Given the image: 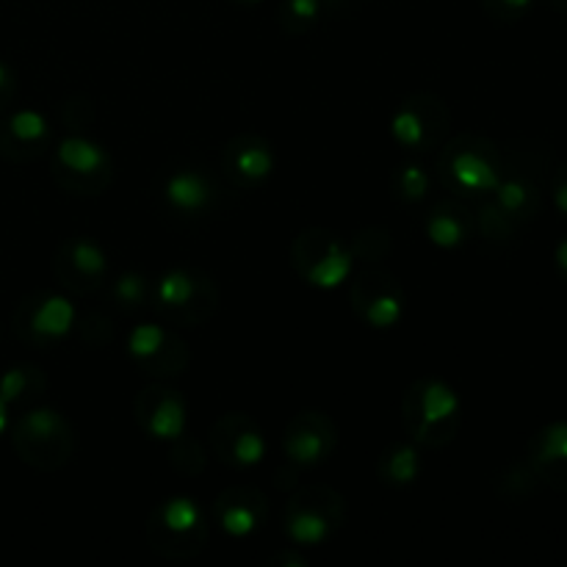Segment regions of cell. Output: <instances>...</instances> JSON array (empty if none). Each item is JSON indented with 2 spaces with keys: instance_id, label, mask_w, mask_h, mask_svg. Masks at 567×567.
I'll list each match as a JSON object with an SVG mask.
<instances>
[{
  "instance_id": "23",
  "label": "cell",
  "mask_w": 567,
  "mask_h": 567,
  "mask_svg": "<svg viewBox=\"0 0 567 567\" xmlns=\"http://www.w3.org/2000/svg\"><path fill=\"white\" fill-rule=\"evenodd\" d=\"M421 471V460L419 452L408 443H393L388 446L385 452L380 454V463H377V474L385 485L402 487V485H413L419 480Z\"/></svg>"
},
{
  "instance_id": "11",
  "label": "cell",
  "mask_w": 567,
  "mask_h": 567,
  "mask_svg": "<svg viewBox=\"0 0 567 567\" xmlns=\"http://www.w3.org/2000/svg\"><path fill=\"white\" fill-rule=\"evenodd\" d=\"M75 324V310L66 299L53 293H31L22 299L14 310V336L31 347H50L53 341L64 338Z\"/></svg>"
},
{
  "instance_id": "28",
  "label": "cell",
  "mask_w": 567,
  "mask_h": 567,
  "mask_svg": "<svg viewBox=\"0 0 567 567\" xmlns=\"http://www.w3.org/2000/svg\"><path fill=\"white\" fill-rule=\"evenodd\" d=\"M169 463L177 474L183 476H199L205 471V452L197 441L192 437L181 435L172 441V452H169Z\"/></svg>"
},
{
  "instance_id": "15",
  "label": "cell",
  "mask_w": 567,
  "mask_h": 567,
  "mask_svg": "<svg viewBox=\"0 0 567 567\" xmlns=\"http://www.w3.org/2000/svg\"><path fill=\"white\" fill-rule=\"evenodd\" d=\"M210 449L230 468H252L266 454L264 430L252 415L225 413L210 426Z\"/></svg>"
},
{
  "instance_id": "7",
  "label": "cell",
  "mask_w": 567,
  "mask_h": 567,
  "mask_svg": "<svg viewBox=\"0 0 567 567\" xmlns=\"http://www.w3.org/2000/svg\"><path fill=\"white\" fill-rule=\"evenodd\" d=\"M352 249L332 230L308 227L291 247V264L305 282L316 288H338L352 271Z\"/></svg>"
},
{
  "instance_id": "31",
  "label": "cell",
  "mask_w": 567,
  "mask_h": 567,
  "mask_svg": "<svg viewBox=\"0 0 567 567\" xmlns=\"http://www.w3.org/2000/svg\"><path fill=\"white\" fill-rule=\"evenodd\" d=\"M150 293H153V288H150V282L144 280L142 275H136V271L122 275L114 286L116 302L125 305V308H138V305H144V299H147Z\"/></svg>"
},
{
  "instance_id": "39",
  "label": "cell",
  "mask_w": 567,
  "mask_h": 567,
  "mask_svg": "<svg viewBox=\"0 0 567 567\" xmlns=\"http://www.w3.org/2000/svg\"><path fill=\"white\" fill-rule=\"evenodd\" d=\"M230 3H238V6H252V3H260V0H230Z\"/></svg>"
},
{
  "instance_id": "17",
  "label": "cell",
  "mask_w": 567,
  "mask_h": 567,
  "mask_svg": "<svg viewBox=\"0 0 567 567\" xmlns=\"http://www.w3.org/2000/svg\"><path fill=\"white\" fill-rule=\"evenodd\" d=\"M221 172L236 188L252 192L264 186L275 172V153L266 138L244 133V136L230 138L221 150Z\"/></svg>"
},
{
  "instance_id": "21",
  "label": "cell",
  "mask_w": 567,
  "mask_h": 567,
  "mask_svg": "<svg viewBox=\"0 0 567 567\" xmlns=\"http://www.w3.org/2000/svg\"><path fill=\"white\" fill-rule=\"evenodd\" d=\"M471 230H474V216L460 199H441L426 216V236L441 249H454L465 244Z\"/></svg>"
},
{
  "instance_id": "25",
  "label": "cell",
  "mask_w": 567,
  "mask_h": 567,
  "mask_svg": "<svg viewBox=\"0 0 567 567\" xmlns=\"http://www.w3.org/2000/svg\"><path fill=\"white\" fill-rule=\"evenodd\" d=\"M321 14H324V9H321L319 0H282L280 25L291 37H299V33L310 31Z\"/></svg>"
},
{
  "instance_id": "30",
  "label": "cell",
  "mask_w": 567,
  "mask_h": 567,
  "mask_svg": "<svg viewBox=\"0 0 567 567\" xmlns=\"http://www.w3.org/2000/svg\"><path fill=\"white\" fill-rule=\"evenodd\" d=\"M476 221H480L482 236L491 238V241H507V238L515 236V230H518V227H515L513 221H509L507 216H504L502 210H498L496 205H493V199L482 203Z\"/></svg>"
},
{
  "instance_id": "37",
  "label": "cell",
  "mask_w": 567,
  "mask_h": 567,
  "mask_svg": "<svg viewBox=\"0 0 567 567\" xmlns=\"http://www.w3.org/2000/svg\"><path fill=\"white\" fill-rule=\"evenodd\" d=\"M319 3L324 11H343V9H349V3H352V0H319Z\"/></svg>"
},
{
  "instance_id": "32",
  "label": "cell",
  "mask_w": 567,
  "mask_h": 567,
  "mask_svg": "<svg viewBox=\"0 0 567 567\" xmlns=\"http://www.w3.org/2000/svg\"><path fill=\"white\" fill-rule=\"evenodd\" d=\"M532 0H482V9L496 22H515L529 11Z\"/></svg>"
},
{
  "instance_id": "29",
  "label": "cell",
  "mask_w": 567,
  "mask_h": 567,
  "mask_svg": "<svg viewBox=\"0 0 567 567\" xmlns=\"http://www.w3.org/2000/svg\"><path fill=\"white\" fill-rule=\"evenodd\" d=\"M94 120H97L94 103L89 97H81V94L66 100L64 109H61V122H64L66 131L78 133V136H83V133L94 125Z\"/></svg>"
},
{
  "instance_id": "13",
  "label": "cell",
  "mask_w": 567,
  "mask_h": 567,
  "mask_svg": "<svg viewBox=\"0 0 567 567\" xmlns=\"http://www.w3.org/2000/svg\"><path fill=\"white\" fill-rule=\"evenodd\" d=\"M105 271H109V260L100 249L97 241L86 236L66 238L59 247L53 260V275L66 291L75 297H89V293L100 291L105 282Z\"/></svg>"
},
{
  "instance_id": "22",
  "label": "cell",
  "mask_w": 567,
  "mask_h": 567,
  "mask_svg": "<svg viewBox=\"0 0 567 567\" xmlns=\"http://www.w3.org/2000/svg\"><path fill=\"white\" fill-rule=\"evenodd\" d=\"M164 197L181 214H203L214 203V186L194 169H177L166 177Z\"/></svg>"
},
{
  "instance_id": "24",
  "label": "cell",
  "mask_w": 567,
  "mask_h": 567,
  "mask_svg": "<svg viewBox=\"0 0 567 567\" xmlns=\"http://www.w3.org/2000/svg\"><path fill=\"white\" fill-rule=\"evenodd\" d=\"M48 388V377L37 365H14L0 377V399L6 404H28Z\"/></svg>"
},
{
  "instance_id": "20",
  "label": "cell",
  "mask_w": 567,
  "mask_h": 567,
  "mask_svg": "<svg viewBox=\"0 0 567 567\" xmlns=\"http://www.w3.org/2000/svg\"><path fill=\"white\" fill-rule=\"evenodd\" d=\"M529 468L548 487L567 493V421H554L532 437Z\"/></svg>"
},
{
  "instance_id": "9",
  "label": "cell",
  "mask_w": 567,
  "mask_h": 567,
  "mask_svg": "<svg viewBox=\"0 0 567 567\" xmlns=\"http://www.w3.org/2000/svg\"><path fill=\"white\" fill-rule=\"evenodd\" d=\"M53 177L64 192L103 194L111 186V158L100 144L86 136H70L59 144L53 158Z\"/></svg>"
},
{
  "instance_id": "8",
  "label": "cell",
  "mask_w": 567,
  "mask_h": 567,
  "mask_svg": "<svg viewBox=\"0 0 567 567\" xmlns=\"http://www.w3.org/2000/svg\"><path fill=\"white\" fill-rule=\"evenodd\" d=\"M452 114L443 97L430 92H415L396 105L391 120V133L404 150L426 153L441 150L449 138Z\"/></svg>"
},
{
  "instance_id": "27",
  "label": "cell",
  "mask_w": 567,
  "mask_h": 567,
  "mask_svg": "<svg viewBox=\"0 0 567 567\" xmlns=\"http://www.w3.org/2000/svg\"><path fill=\"white\" fill-rule=\"evenodd\" d=\"M432 186V177L426 175L424 166L419 164H404L399 166L396 175H393V188H396V197L404 203H421L426 197Z\"/></svg>"
},
{
  "instance_id": "16",
  "label": "cell",
  "mask_w": 567,
  "mask_h": 567,
  "mask_svg": "<svg viewBox=\"0 0 567 567\" xmlns=\"http://www.w3.org/2000/svg\"><path fill=\"white\" fill-rule=\"evenodd\" d=\"M138 426L158 441H175L186 435V402L169 385H147L133 404Z\"/></svg>"
},
{
  "instance_id": "18",
  "label": "cell",
  "mask_w": 567,
  "mask_h": 567,
  "mask_svg": "<svg viewBox=\"0 0 567 567\" xmlns=\"http://www.w3.org/2000/svg\"><path fill=\"white\" fill-rule=\"evenodd\" d=\"M214 518L227 535L247 537L264 529L266 518H269V502L258 487L233 485L216 496Z\"/></svg>"
},
{
  "instance_id": "36",
  "label": "cell",
  "mask_w": 567,
  "mask_h": 567,
  "mask_svg": "<svg viewBox=\"0 0 567 567\" xmlns=\"http://www.w3.org/2000/svg\"><path fill=\"white\" fill-rule=\"evenodd\" d=\"M554 258H557V269L563 271V277H567V238L557 244V252H554Z\"/></svg>"
},
{
  "instance_id": "26",
  "label": "cell",
  "mask_w": 567,
  "mask_h": 567,
  "mask_svg": "<svg viewBox=\"0 0 567 567\" xmlns=\"http://www.w3.org/2000/svg\"><path fill=\"white\" fill-rule=\"evenodd\" d=\"M393 238L385 227H363L358 236L352 238V255L363 264H380L391 255Z\"/></svg>"
},
{
  "instance_id": "35",
  "label": "cell",
  "mask_w": 567,
  "mask_h": 567,
  "mask_svg": "<svg viewBox=\"0 0 567 567\" xmlns=\"http://www.w3.org/2000/svg\"><path fill=\"white\" fill-rule=\"evenodd\" d=\"M551 192H554V205H557L559 214L567 219V164L559 166L557 175H554Z\"/></svg>"
},
{
  "instance_id": "5",
  "label": "cell",
  "mask_w": 567,
  "mask_h": 567,
  "mask_svg": "<svg viewBox=\"0 0 567 567\" xmlns=\"http://www.w3.org/2000/svg\"><path fill=\"white\" fill-rule=\"evenodd\" d=\"M347 520L343 496L330 485L299 487L286 502L282 526L293 546L313 548L330 540Z\"/></svg>"
},
{
  "instance_id": "10",
  "label": "cell",
  "mask_w": 567,
  "mask_h": 567,
  "mask_svg": "<svg viewBox=\"0 0 567 567\" xmlns=\"http://www.w3.org/2000/svg\"><path fill=\"white\" fill-rule=\"evenodd\" d=\"M349 302H352L354 316L377 330L396 327L404 316V288L396 275L385 269L369 266L363 275H358L349 286Z\"/></svg>"
},
{
  "instance_id": "34",
  "label": "cell",
  "mask_w": 567,
  "mask_h": 567,
  "mask_svg": "<svg viewBox=\"0 0 567 567\" xmlns=\"http://www.w3.org/2000/svg\"><path fill=\"white\" fill-rule=\"evenodd\" d=\"M14 94H17L14 75H11L9 66H6L3 61H0V114H3V111L9 109L11 100H14Z\"/></svg>"
},
{
  "instance_id": "1",
  "label": "cell",
  "mask_w": 567,
  "mask_h": 567,
  "mask_svg": "<svg viewBox=\"0 0 567 567\" xmlns=\"http://www.w3.org/2000/svg\"><path fill=\"white\" fill-rule=\"evenodd\" d=\"M460 396L435 377H421L404 391L402 421L408 435L426 449H443L460 432Z\"/></svg>"
},
{
  "instance_id": "6",
  "label": "cell",
  "mask_w": 567,
  "mask_h": 567,
  "mask_svg": "<svg viewBox=\"0 0 567 567\" xmlns=\"http://www.w3.org/2000/svg\"><path fill=\"white\" fill-rule=\"evenodd\" d=\"M153 297L158 313L172 324H205L219 308V288L199 269L166 271L155 286Z\"/></svg>"
},
{
  "instance_id": "38",
  "label": "cell",
  "mask_w": 567,
  "mask_h": 567,
  "mask_svg": "<svg viewBox=\"0 0 567 567\" xmlns=\"http://www.w3.org/2000/svg\"><path fill=\"white\" fill-rule=\"evenodd\" d=\"M551 3V9H557L559 14H567V0H548Z\"/></svg>"
},
{
  "instance_id": "19",
  "label": "cell",
  "mask_w": 567,
  "mask_h": 567,
  "mask_svg": "<svg viewBox=\"0 0 567 567\" xmlns=\"http://www.w3.org/2000/svg\"><path fill=\"white\" fill-rule=\"evenodd\" d=\"M50 144V125L37 111H17L0 122V158L9 164H31Z\"/></svg>"
},
{
  "instance_id": "33",
  "label": "cell",
  "mask_w": 567,
  "mask_h": 567,
  "mask_svg": "<svg viewBox=\"0 0 567 567\" xmlns=\"http://www.w3.org/2000/svg\"><path fill=\"white\" fill-rule=\"evenodd\" d=\"M81 341H86L89 347H103L105 341H111V321L100 313L86 316L81 321Z\"/></svg>"
},
{
  "instance_id": "3",
  "label": "cell",
  "mask_w": 567,
  "mask_h": 567,
  "mask_svg": "<svg viewBox=\"0 0 567 567\" xmlns=\"http://www.w3.org/2000/svg\"><path fill=\"white\" fill-rule=\"evenodd\" d=\"M210 524L199 504L188 496L161 502L147 518V540L158 557L172 563H188L208 546Z\"/></svg>"
},
{
  "instance_id": "4",
  "label": "cell",
  "mask_w": 567,
  "mask_h": 567,
  "mask_svg": "<svg viewBox=\"0 0 567 567\" xmlns=\"http://www.w3.org/2000/svg\"><path fill=\"white\" fill-rule=\"evenodd\" d=\"M17 457L37 471H59L75 454V432L70 421L50 408H33L17 419L11 430Z\"/></svg>"
},
{
  "instance_id": "2",
  "label": "cell",
  "mask_w": 567,
  "mask_h": 567,
  "mask_svg": "<svg viewBox=\"0 0 567 567\" xmlns=\"http://www.w3.org/2000/svg\"><path fill=\"white\" fill-rule=\"evenodd\" d=\"M441 183L463 197H485L496 192L504 175V153L485 136L465 133L441 147L437 155Z\"/></svg>"
},
{
  "instance_id": "14",
  "label": "cell",
  "mask_w": 567,
  "mask_h": 567,
  "mask_svg": "<svg viewBox=\"0 0 567 567\" xmlns=\"http://www.w3.org/2000/svg\"><path fill=\"white\" fill-rule=\"evenodd\" d=\"M338 443L336 421L319 410H305L288 421L282 432V452L297 468H313L330 460Z\"/></svg>"
},
{
  "instance_id": "12",
  "label": "cell",
  "mask_w": 567,
  "mask_h": 567,
  "mask_svg": "<svg viewBox=\"0 0 567 567\" xmlns=\"http://www.w3.org/2000/svg\"><path fill=\"white\" fill-rule=\"evenodd\" d=\"M127 352L147 374L158 380L183 374L192 363V349L186 347V341L161 324L136 327L127 338Z\"/></svg>"
}]
</instances>
